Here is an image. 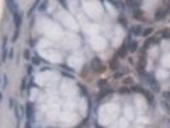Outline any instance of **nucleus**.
I'll list each match as a JSON object with an SVG mask.
<instances>
[{
	"mask_svg": "<svg viewBox=\"0 0 170 128\" xmlns=\"http://www.w3.org/2000/svg\"><path fill=\"white\" fill-rule=\"evenodd\" d=\"M91 68L93 71L99 73L104 72L106 70V67L103 65L100 58L97 57L94 58L91 62Z\"/></svg>",
	"mask_w": 170,
	"mask_h": 128,
	"instance_id": "nucleus-1",
	"label": "nucleus"
},
{
	"mask_svg": "<svg viewBox=\"0 0 170 128\" xmlns=\"http://www.w3.org/2000/svg\"><path fill=\"white\" fill-rule=\"evenodd\" d=\"M34 108L33 105L31 102H27L26 104L25 108V116L27 121H31V118L33 117Z\"/></svg>",
	"mask_w": 170,
	"mask_h": 128,
	"instance_id": "nucleus-2",
	"label": "nucleus"
},
{
	"mask_svg": "<svg viewBox=\"0 0 170 128\" xmlns=\"http://www.w3.org/2000/svg\"><path fill=\"white\" fill-rule=\"evenodd\" d=\"M13 21H14V26L15 27V29L20 30L21 24L23 23V17L18 12H15L13 14Z\"/></svg>",
	"mask_w": 170,
	"mask_h": 128,
	"instance_id": "nucleus-3",
	"label": "nucleus"
},
{
	"mask_svg": "<svg viewBox=\"0 0 170 128\" xmlns=\"http://www.w3.org/2000/svg\"><path fill=\"white\" fill-rule=\"evenodd\" d=\"M148 81L149 83H150V85L152 89L155 92H159L160 89V87L159 82H158L154 77L151 76H148Z\"/></svg>",
	"mask_w": 170,
	"mask_h": 128,
	"instance_id": "nucleus-4",
	"label": "nucleus"
},
{
	"mask_svg": "<svg viewBox=\"0 0 170 128\" xmlns=\"http://www.w3.org/2000/svg\"><path fill=\"white\" fill-rule=\"evenodd\" d=\"M6 4L8 9L11 13L14 14L17 11V5L15 2V0H6Z\"/></svg>",
	"mask_w": 170,
	"mask_h": 128,
	"instance_id": "nucleus-5",
	"label": "nucleus"
},
{
	"mask_svg": "<svg viewBox=\"0 0 170 128\" xmlns=\"http://www.w3.org/2000/svg\"><path fill=\"white\" fill-rule=\"evenodd\" d=\"M126 45L124 43L121 47H120V49H118L117 52L118 56L120 57V58H124L125 56L127 55V49Z\"/></svg>",
	"mask_w": 170,
	"mask_h": 128,
	"instance_id": "nucleus-6",
	"label": "nucleus"
},
{
	"mask_svg": "<svg viewBox=\"0 0 170 128\" xmlns=\"http://www.w3.org/2000/svg\"><path fill=\"white\" fill-rule=\"evenodd\" d=\"M119 67V62L117 57H115L112 58L109 62V67L111 70H115L118 68Z\"/></svg>",
	"mask_w": 170,
	"mask_h": 128,
	"instance_id": "nucleus-7",
	"label": "nucleus"
},
{
	"mask_svg": "<svg viewBox=\"0 0 170 128\" xmlns=\"http://www.w3.org/2000/svg\"><path fill=\"white\" fill-rule=\"evenodd\" d=\"M40 1H41V0H35V2L33 3V4L32 6H31V8L29 9L28 13H27V17H30L32 15V14L33 13V12L35 11V9L37 8L38 5H39Z\"/></svg>",
	"mask_w": 170,
	"mask_h": 128,
	"instance_id": "nucleus-8",
	"label": "nucleus"
},
{
	"mask_svg": "<svg viewBox=\"0 0 170 128\" xmlns=\"http://www.w3.org/2000/svg\"><path fill=\"white\" fill-rule=\"evenodd\" d=\"M168 11H164V10H159L157 12L155 15V19L156 21H160L161 19H164L165 16L166 15Z\"/></svg>",
	"mask_w": 170,
	"mask_h": 128,
	"instance_id": "nucleus-9",
	"label": "nucleus"
},
{
	"mask_svg": "<svg viewBox=\"0 0 170 128\" xmlns=\"http://www.w3.org/2000/svg\"><path fill=\"white\" fill-rule=\"evenodd\" d=\"M48 5H49V1H48V0H44V1H43L42 2L40 3V5H39V8H38L39 12H43L45 11V10L48 9Z\"/></svg>",
	"mask_w": 170,
	"mask_h": 128,
	"instance_id": "nucleus-10",
	"label": "nucleus"
},
{
	"mask_svg": "<svg viewBox=\"0 0 170 128\" xmlns=\"http://www.w3.org/2000/svg\"><path fill=\"white\" fill-rule=\"evenodd\" d=\"M142 30V27L140 25H136L133 26L131 28V32L133 33L135 36H138L141 34Z\"/></svg>",
	"mask_w": 170,
	"mask_h": 128,
	"instance_id": "nucleus-11",
	"label": "nucleus"
},
{
	"mask_svg": "<svg viewBox=\"0 0 170 128\" xmlns=\"http://www.w3.org/2000/svg\"><path fill=\"white\" fill-rule=\"evenodd\" d=\"M128 48H129L130 51L132 52V53L136 51L137 50V48H138V42L136 40L129 42V45H128Z\"/></svg>",
	"mask_w": 170,
	"mask_h": 128,
	"instance_id": "nucleus-12",
	"label": "nucleus"
},
{
	"mask_svg": "<svg viewBox=\"0 0 170 128\" xmlns=\"http://www.w3.org/2000/svg\"><path fill=\"white\" fill-rule=\"evenodd\" d=\"M144 96H145L146 100L150 104H152L154 100V96L152 92H149V91H145V92L144 93Z\"/></svg>",
	"mask_w": 170,
	"mask_h": 128,
	"instance_id": "nucleus-13",
	"label": "nucleus"
},
{
	"mask_svg": "<svg viewBox=\"0 0 170 128\" xmlns=\"http://www.w3.org/2000/svg\"><path fill=\"white\" fill-rule=\"evenodd\" d=\"M125 3H126L127 6L131 8L136 7L139 5V1H138L137 0H126Z\"/></svg>",
	"mask_w": 170,
	"mask_h": 128,
	"instance_id": "nucleus-14",
	"label": "nucleus"
},
{
	"mask_svg": "<svg viewBox=\"0 0 170 128\" xmlns=\"http://www.w3.org/2000/svg\"><path fill=\"white\" fill-rule=\"evenodd\" d=\"M8 85V78L6 74H4L3 76V82H2V88L3 90H5Z\"/></svg>",
	"mask_w": 170,
	"mask_h": 128,
	"instance_id": "nucleus-15",
	"label": "nucleus"
},
{
	"mask_svg": "<svg viewBox=\"0 0 170 128\" xmlns=\"http://www.w3.org/2000/svg\"><path fill=\"white\" fill-rule=\"evenodd\" d=\"M131 89L133 92H138V93H141V94H143L145 92V90L142 88V87H139V86H133V87H131Z\"/></svg>",
	"mask_w": 170,
	"mask_h": 128,
	"instance_id": "nucleus-16",
	"label": "nucleus"
},
{
	"mask_svg": "<svg viewBox=\"0 0 170 128\" xmlns=\"http://www.w3.org/2000/svg\"><path fill=\"white\" fill-rule=\"evenodd\" d=\"M19 33H20V30L15 29V30H14L12 39V42L13 43L15 42L18 40V38H19Z\"/></svg>",
	"mask_w": 170,
	"mask_h": 128,
	"instance_id": "nucleus-17",
	"label": "nucleus"
},
{
	"mask_svg": "<svg viewBox=\"0 0 170 128\" xmlns=\"http://www.w3.org/2000/svg\"><path fill=\"white\" fill-rule=\"evenodd\" d=\"M26 87H27L26 78V77H24L21 81V87H20L21 92H24L26 90Z\"/></svg>",
	"mask_w": 170,
	"mask_h": 128,
	"instance_id": "nucleus-18",
	"label": "nucleus"
},
{
	"mask_svg": "<svg viewBox=\"0 0 170 128\" xmlns=\"http://www.w3.org/2000/svg\"><path fill=\"white\" fill-rule=\"evenodd\" d=\"M61 74L63 76L65 77V78H69V79H75V76L68 71H61Z\"/></svg>",
	"mask_w": 170,
	"mask_h": 128,
	"instance_id": "nucleus-19",
	"label": "nucleus"
},
{
	"mask_svg": "<svg viewBox=\"0 0 170 128\" xmlns=\"http://www.w3.org/2000/svg\"><path fill=\"white\" fill-rule=\"evenodd\" d=\"M23 57L26 60H30L31 58V54H30V51L28 49H25L23 51Z\"/></svg>",
	"mask_w": 170,
	"mask_h": 128,
	"instance_id": "nucleus-20",
	"label": "nucleus"
},
{
	"mask_svg": "<svg viewBox=\"0 0 170 128\" xmlns=\"http://www.w3.org/2000/svg\"><path fill=\"white\" fill-rule=\"evenodd\" d=\"M8 42V37L7 36H5L3 37V39L2 45H1V48H2V51L7 48Z\"/></svg>",
	"mask_w": 170,
	"mask_h": 128,
	"instance_id": "nucleus-21",
	"label": "nucleus"
},
{
	"mask_svg": "<svg viewBox=\"0 0 170 128\" xmlns=\"http://www.w3.org/2000/svg\"><path fill=\"white\" fill-rule=\"evenodd\" d=\"M8 55V48H6L2 51V62L3 63L6 62Z\"/></svg>",
	"mask_w": 170,
	"mask_h": 128,
	"instance_id": "nucleus-22",
	"label": "nucleus"
},
{
	"mask_svg": "<svg viewBox=\"0 0 170 128\" xmlns=\"http://www.w3.org/2000/svg\"><path fill=\"white\" fill-rule=\"evenodd\" d=\"M14 115L15 116V117H16V119L17 120V121L19 122V120H20V113H19V108H18V106L16 105V104L14 106Z\"/></svg>",
	"mask_w": 170,
	"mask_h": 128,
	"instance_id": "nucleus-23",
	"label": "nucleus"
},
{
	"mask_svg": "<svg viewBox=\"0 0 170 128\" xmlns=\"http://www.w3.org/2000/svg\"><path fill=\"white\" fill-rule=\"evenodd\" d=\"M60 67L65 69V70H66L67 71L70 72H74V69L70 67H69V65H67V64H61V65H60Z\"/></svg>",
	"mask_w": 170,
	"mask_h": 128,
	"instance_id": "nucleus-24",
	"label": "nucleus"
},
{
	"mask_svg": "<svg viewBox=\"0 0 170 128\" xmlns=\"http://www.w3.org/2000/svg\"><path fill=\"white\" fill-rule=\"evenodd\" d=\"M134 17H135V19H140L143 17V12L140 10H136V11L135 12V13H134Z\"/></svg>",
	"mask_w": 170,
	"mask_h": 128,
	"instance_id": "nucleus-25",
	"label": "nucleus"
},
{
	"mask_svg": "<svg viewBox=\"0 0 170 128\" xmlns=\"http://www.w3.org/2000/svg\"><path fill=\"white\" fill-rule=\"evenodd\" d=\"M31 63L33 64V65H36V66H38V65H39L40 64V60L39 59V58L36 57H32L31 59Z\"/></svg>",
	"mask_w": 170,
	"mask_h": 128,
	"instance_id": "nucleus-26",
	"label": "nucleus"
},
{
	"mask_svg": "<svg viewBox=\"0 0 170 128\" xmlns=\"http://www.w3.org/2000/svg\"><path fill=\"white\" fill-rule=\"evenodd\" d=\"M161 105L162 107L163 108V109H164V110H166V112H167L169 113H170V106L168 103H166V102H163V103H161Z\"/></svg>",
	"mask_w": 170,
	"mask_h": 128,
	"instance_id": "nucleus-27",
	"label": "nucleus"
},
{
	"mask_svg": "<svg viewBox=\"0 0 170 128\" xmlns=\"http://www.w3.org/2000/svg\"><path fill=\"white\" fill-rule=\"evenodd\" d=\"M107 83H108V81H107L106 79H102L99 81V82H98V85H99L100 88H102L106 85Z\"/></svg>",
	"mask_w": 170,
	"mask_h": 128,
	"instance_id": "nucleus-28",
	"label": "nucleus"
},
{
	"mask_svg": "<svg viewBox=\"0 0 170 128\" xmlns=\"http://www.w3.org/2000/svg\"><path fill=\"white\" fill-rule=\"evenodd\" d=\"M155 42V39H153V38H150V39H148V40H146V41H145L144 47H145V48H148L152 43Z\"/></svg>",
	"mask_w": 170,
	"mask_h": 128,
	"instance_id": "nucleus-29",
	"label": "nucleus"
},
{
	"mask_svg": "<svg viewBox=\"0 0 170 128\" xmlns=\"http://www.w3.org/2000/svg\"><path fill=\"white\" fill-rule=\"evenodd\" d=\"M163 37L164 39H169L170 38V30L166 29L163 32Z\"/></svg>",
	"mask_w": 170,
	"mask_h": 128,
	"instance_id": "nucleus-30",
	"label": "nucleus"
},
{
	"mask_svg": "<svg viewBox=\"0 0 170 128\" xmlns=\"http://www.w3.org/2000/svg\"><path fill=\"white\" fill-rule=\"evenodd\" d=\"M8 57L9 59H10V60H13V58H14V48H11L10 49V50H9L8 55Z\"/></svg>",
	"mask_w": 170,
	"mask_h": 128,
	"instance_id": "nucleus-31",
	"label": "nucleus"
},
{
	"mask_svg": "<svg viewBox=\"0 0 170 128\" xmlns=\"http://www.w3.org/2000/svg\"><path fill=\"white\" fill-rule=\"evenodd\" d=\"M153 32V28H147L146 30H145V32H143V36H148V35H150V33H152Z\"/></svg>",
	"mask_w": 170,
	"mask_h": 128,
	"instance_id": "nucleus-32",
	"label": "nucleus"
},
{
	"mask_svg": "<svg viewBox=\"0 0 170 128\" xmlns=\"http://www.w3.org/2000/svg\"><path fill=\"white\" fill-rule=\"evenodd\" d=\"M129 92V88H127V87H121V88H120L118 90V92L120 94H125V93H127V92Z\"/></svg>",
	"mask_w": 170,
	"mask_h": 128,
	"instance_id": "nucleus-33",
	"label": "nucleus"
},
{
	"mask_svg": "<svg viewBox=\"0 0 170 128\" xmlns=\"http://www.w3.org/2000/svg\"><path fill=\"white\" fill-rule=\"evenodd\" d=\"M33 72V67L31 65H29L27 67V74L28 76H31Z\"/></svg>",
	"mask_w": 170,
	"mask_h": 128,
	"instance_id": "nucleus-34",
	"label": "nucleus"
},
{
	"mask_svg": "<svg viewBox=\"0 0 170 128\" xmlns=\"http://www.w3.org/2000/svg\"><path fill=\"white\" fill-rule=\"evenodd\" d=\"M123 82L126 83V84H131V83H133V78H130V77H128V78H125V79L123 81Z\"/></svg>",
	"mask_w": 170,
	"mask_h": 128,
	"instance_id": "nucleus-35",
	"label": "nucleus"
},
{
	"mask_svg": "<svg viewBox=\"0 0 170 128\" xmlns=\"http://www.w3.org/2000/svg\"><path fill=\"white\" fill-rule=\"evenodd\" d=\"M8 107L10 109H12L13 107H14V101L12 98L9 99L8 100Z\"/></svg>",
	"mask_w": 170,
	"mask_h": 128,
	"instance_id": "nucleus-36",
	"label": "nucleus"
},
{
	"mask_svg": "<svg viewBox=\"0 0 170 128\" xmlns=\"http://www.w3.org/2000/svg\"><path fill=\"white\" fill-rule=\"evenodd\" d=\"M119 21H120V23H121V24H123V25L125 26H127V21L125 18L120 17V19H119Z\"/></svg>",
	"mask_w": 170,
	"mask_h": 128,
	"instance_id": "nucleus-37",
	"label": "nucleus"
},
{
	"mask_svg": "<svg viewBox=\"0 0 170 128\" xmlns=\"http://www.w3.org/2000/svg\"><path fill=\"white\" fill-rule=\"evenodd\" d=\"M59 1V2L60 3V4H61V5H62L63 6L64 8H65V9H67V4H66V3H65V0H58Z\"/></svg>",
	"mask_w": 170,
	"mask_h": 128,
	"instance_id": "nucleus-38",
	"label": "nucleus"
},
{
	"mask_svg": "<svg viewBox=\"0 0 170 128\" xmlns=\"http://www.w3.org/2000/svg\"><path fill=\"white\" fill-rule=\"evenodd\" d=\"M122 75L123 74H121V73L117 72L114 75V77H115V78H121V77L122 76Z\"/></svg>",
	"mask_w": 170,
	"mask_h": 128,
	"instance_id": "nucleus-39",
	"label": "nucleus"
},
{
	"mask_svg": "<svg viewBox=\"0 0 170 128\" xmlns=\"http://www.w3.org/2000/svg\"><path fill=\"white\" fill-rule=\"evenodd\" d=\"M164 94V97H166L168 98H169L170 99V92H165V93L163 94Z\"/></svg>",
	"mask_w": 170,
	"mask_h": 128,
	"instance_id": "nucleus-40",
	"label": "nucleus"
},
{
	"mask_svg": "<svg viewBox=\"0 0 170 128\" xmlns=\"http://www.w3.org/2000/svg\"><path fill=\"white\" fill-rule=\"evenodd\" d=\"M26 127H31V124H30V121H28V122L26 124Z\"/></svg>",
	"mask_w": 170,
	"mask_h": 128,
	"instance_id": "nucleus-41",
	"label": "nucleus"
},
{
	"mask_svg": "<svg viewBox=\"0 0 170 128\" xmlns=\"http://www.w3.org/2000/svg\"><path fill=\"white\" fill-rule=\"evenodd\" d=\"M2 99H3V94L2 93H1V92H0V102L2 100Z\"/></svg>",
	"mask_w": 170,
	"mask_h": 128,
	"instance_id": "nucleus-42",
	"label": "nucleus"
},
{
	"mask_svg": "<svg viewBox=\"0 0 170 128\" xmlns=\"http://www.w3.org/2000/svg\"><path fill=\"white\" fill-rule=\"evenodd\" d=\"M167 11H168V12H170V3H169V5H168V10H167Z\"/></svg>",
	"mask_w": 170,
	"mask_h": 128,
	"instance_id": "nucleus-43",
	"label": "nucleus"
},
{
	"mask_svg": "<svg viewBox=\"0 0 170 128\" xmlns=\"http://www.w3.org/2000/svg\"><path fill=\"white\" fill-rule=\"evenodd\" d=\"M0 83H1V78H0Z\"/></svg>",
	"mask_w": 170,
	"mask_h": 128,
	"instance_id": "nucleus-44",
	"label": "nucleus"
}]
</instances>
